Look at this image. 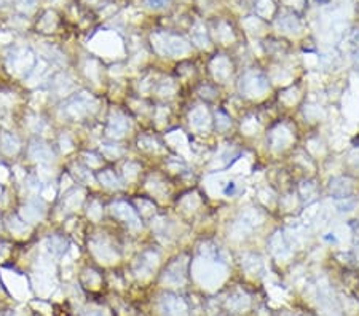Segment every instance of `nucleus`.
<instances>
[{"mask_svg": "<svg viewBox=\"0 0 359 316\" xmlns=\"http://www.w3.org/2000/svg\"><path fill=\"white\" fill-rule=\"evenodd\" d=\"M35 59L29 50H15L8 56V67L15 74H26L34 69Z\"/></svg>", "mask_w": 359, "mask_h": 316, "instance_id": "f257e3e1", "label": "nucleus"}, {"mask_svg": "<svg viewBox=\"0 0 359 316\" xmlns=\"http://www.w3.org/2000/svg\"><path fill=\"white\" fill-rule=\"evenodd\" d=\"M93 105H95V99L86 93H80L78 96L72 98L68 104H65V114L71 115L72 118L85 117L91 110Z\"/></svg>", "mask_w": 359, "mask_h": 316, "instance_id": "f03ea898", "label": "nucleus"}, {"mask_svg": "<svg viewBox=\"0 0 359 316\" xmlns=\"http://www.w3.org/2000/svg\"><path fill=\"white\" fill-rule=\"evenodd\" d=\"M29 156L32 160L42 163V165H50L55 158V153L53 150L47 146L45 142L42 141H32L31 142V147H29Z\"/></svg>", "mask_w": 359, "mask_h": 316, "instance_id": "7ed1b4c3", "label": "nucleus"}, {"mask_svg": "<svg viewBox=\"0 0 359 316\" xmlns=\"http://www.w3.org/2000/svg\"><path fill=\"white\" fill-rule=\"evenodd\" d=\"M112 213H114V216H117L118 219L125 220L129 227H132V229H139V227H141L139 217L136 216L134 209H132L129 205H126V203H115V205L112 206Z\"/></svg>", "mask_w": 359, "mask_h": 316, "instance_id": "20e7f679", "label": "nucleus"}, {"mask_svg": "<svg viewBox=\"0 0 359 316\" xmlns=\"http://www.w3.org/2000/svg\"><path fill=\"white\" fill-rule=\"evenodd\" d=\"M45 216V206L42 201L38 200H32L29 201L26 206H23L21 209V217L24 222H37V220H42Z\"/></svg>", "mask_w": 359, "mask_h": 316, "instance_id": "39448f33", "label": "nucleus"}, {"mask_svg": "<svg viewBox=\"0 0 359 316\" xmlns=\"http://www.w3.org/2000/svg\"><path fill=\"white\" fill-rule=\"evenodd\" d=\"M0 149L7 155H15L19 150V141L15 134L11 133H2L0 136Z\"/></svg>", "mask_w": 359, "mask_h": 316, "instance_id": "423d86ee", "label": "nucleus"}, {"mask_svg": "<svg viewBox=\"0 0 359 316\" xmlns=\"http://www.w3.org/2000/svg\"><path fill=\"white\" fill-rule=\"evenodd\" d=\"M128 128H129V122L126 120L123 115L117 114V115L112 117L110 126H109V131H110L112 136H122Z\"/></svg>", "mask_w": 359, "mask_h": 316, "instance_id": "0eeeda50", "label": "nucleus"}, {"mask_svg": "<svg viewBox=\"0 0 359 316\" xmlns=\"http://www.w3.org/2000/svg\"><path fill=\"white\" fill-rule=\"evenodd\" d=\"M181 305H182V302L177 297H172V296H165L162 300V310L166 316L177 314L181 311Z\"/></svg>", "mask_w": 359, "mask_h": 316, "instance_id": "6e6552de", "label": "nucleus"}, {"mask_svg": "<svg viewBox=\"0 0 359 316\" xmlns=\"http://www.w3.org/2000/svg\"><path fill=\"white\" fill-rule=\"evenodd\" d=\"M165 51L169 53V55H181V53L185 51V45L181 38L176 37H166L165 38Z\"/></svg>", "mask_w": 359, "mask_h": 316, "instance_id": "1a4fd4ad", "label": "nucleus"}, {"mask_svg": "<svg viewBox=\"0 0 359 316\" xmlns=\"http://www.w3.org/2000/svg\"><path fill=\"white\" fill-rule=\"evenodd\" d=\"M47 247L51 254L55 256H59L65 251V240L64 238H59V236H53L47 241Z\"/></svg>", "mask_w": 359, "mask_h": 316, "instance_id": "9d476101", "label": "nucleus"}, {"mask_svg": "<svg viewBox=\"0 0 359 316\" xmlns=\"http://www.w3.org/2000/svg\"><path fill=\"white\" fill-rule=\"evenodd\" d=\"M8 227L13 233H16V235H23L29 230V227L26 225V222L24 220H19L18 217H10L8 220Z\"/></svg>", "mask_w": 359, "mask_h": 316, "instance_id": "9b49d317", "label": "nucleus"}, {"mask_svg": "<svg viewBox=\"0 0 359 316\" xmlns=\"http://www.w3.org/2000/svg\"><path fill=\"white\" fill-rule=\"evenodd\" d=\"M99 180L104 184L105 187H112V189L118 187V179L115 177V174L112 173L110 169H107V171H102V173L99 174Z\"/></svg>", "mask_w": 359, "mask_h": 316, "instance_id": "f8f14e48", "label": "nucleus"}, {"mask_svg": "<svg viewBox=\"0 0 359 316\" xmlns=\"http://www.w3.org/2000/svg\"><path fill=\"white\" fill-rule=\"evenodd\" d=\"M145 4L152 10H162L171 4V0H145Z\"/></svg>", "mask_w": 359, "mask_h": 316, "instance_id": "ddd939ff", "label": "nucleus"}, {"mask_svg": "<svg viewBox=\"0 0 359 316\" xmlns=\"http://www.w3.org/2000/svg\"><path fill=\"white\" fill-rule=\"evenodd\" d=\"M35 4H37V0H18V8L21 11L29 13L35 8Z\"/></svg>", "mask_w": 359, "mask_h": 316, "instance_id": "4468645a", "label": "nucleus"}, {"mask_svg": "<svg viewBox=\"0 0 359 316\" xmlns=\"http://www.w3.org/2000/svg\"><path fill=\"white\" fill-rule=\"evenodd\" d=\"M80 192V190H78ZM78 192L75 190V192H72L68 198H65V205L68 206H71V208H75V206H78L80 205V201H82V196H78V198H75V196L78 195Z\"/></svg>", "mask_w": 359, "mask_h": 316, "instance_id": "2eb2a0df", "label": "nucleus"}, {"mask_svg": "<svg viewBox=\"0 0 359 316\" xmlns=\"http://www.w3.org/2000/svg\"><path fill=\"white\" fill-rule=\"evenodd\" d=\"M40 180L37 179V177H29L28 179V189L29 190H32V192H38L40 190Z\"/></svg>", "mask_w": 359, "mask_h": 316, "instance_id": "dca6fc26", "label": "nucleus"}, {"mask_svg": "<svg viewBox=\"0 0 359 316\" xmlns=\"http://www.w3.org/2000/svg\"><path fill=\"white\" fill-rule=\"evenodd\" d=\"M42 195L45 196L47 200H53V198H55V190H53V189L48 186V187H45V189H43Z\"/></svg>", "mask_w": 359, "mask_h": 316, "instance_id": "f3484780", "label": "nucleus"}, {"mask_svg": "<svg viewBox=\"0 0 359 316\" xmlns=\"http://www.w3.org/2000/svg\"><path fill=\"white\" fill-rule=\"evenodd\" d=\"M351 40H353V43H354V45H359V29L353 32V35H351Z\"/></svg>", "mask_w": 359, "mask_h": 316, "instance_id": "a211bd4d", "label": "nucleus"}, {"mask_svg": "<svg viewBox=\"0 0 359 316\" xmlns=\"http://www.w3.org/2000/svg\"><path fill=\"white\" fill-rule=\"evenodd\" d=\"M235 190V182H230L229 186H227V189H225V195H229V193H232Z\"/></svg>", "mask_w": 359, "mask_h": 316, "instance_id": "6ab92c4d", "label": "nucleus"}, {"mask_svg": "<svg viewBox=\"0 0 359 316\" xmlns=\"http://www.w3.org/2000/svg\"><path fill=\"white\" fill-rule=\"evenodd\" d=\"M7 176H8L7 169H5L4 166H0V177H2V179H7Z\"/></svg>", "mask_w": 359, "mask_h": 316, "instance_id": "aec40b11", "label": "nucleus"}, {"mask_svg": "<svg viewBox=\"0 0 359 316\" xmlns=\"http://www.w3.org/2000/svg\"><path fill=\"white\" fill-rule=\"evenodd\" d=\"M316 2H319V4H327V2H330V0H316Z\"/></svg>", "mask_w": 359, "mask_h": 316, "instance_id": "412c9836", "label": "nucleus"}, {"mask_svg": "<svg viewBox=\"0 0 359 316\" xmlns=\"http://www.w3.org/2000/svg\"><path fill=\"white\" fill-rule=\"evenodd\" d=\"M91 316H102V314H99V313H96V314H91Z\"/></svg>", "mask_w": 359, "mask_h": 316, "instance_id": "4be33fe9", "label": "nucleus"}]
</instances>
